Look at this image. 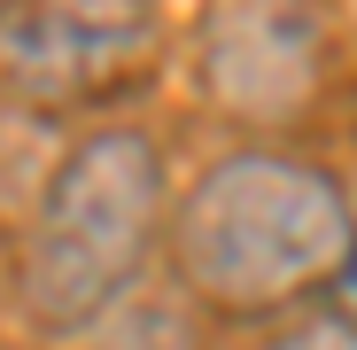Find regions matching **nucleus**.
Wrapping results in <instances>:
<instances>
[{
	"mask_svg": "<svg viewBox=\"0 0 357 350\" xmlns=\"http://www.w3.org/2000/svg\"><path fill=\"white\" fill-rule=\"evenodd\" d=\"M171 249L195 296L225 312H272V304L311 296L319 280L349 272L357 218L319 163L249 148L195 180V195L178 203Z\"/></svg>",
	"mask_w": 357,
	"mask_h": 350,
	"instance_id": "f257e3e1",
	"label": "nucleus"
},
{
	"mask_svg": "<svg viewBox=\"0 0 357 350\" xmlns=\"http://www.w3.org/2000/svg\"><path fill=\"white\" fill-rule=\"evenodd\" d=\"M163 218V156L140 133H86L31 210L24 304L39 327L78 335L125 304Z\"/></svg>",
	"mask_w": 357,
	"mask_h": 350,
	"instance_id": "f03ea898",
	"label": "nucleus"
},
{
	"mask_svg": "<svg viewBox=\"0 0 357 350\" xmlns=\"http://www.w3.org/2000/svg\"><path fill=\"white\" fill-rule=\"evenodd\" d=\"M155 39V0H8L0 71L31 101H93L140 71Z\"/></svg>",
	"mask_w": 357,
	"mask_h": 350,
	"instance_id": "7ed1b4c3",
	"label": "nucleus"
},
{
	"mask_svg": "<svg viewBox=\"0 0 357 350\" xmlns=\"http://www.w3.org/2000/svg\"><path fill=\"white\" fill-rule=\"evenodd\" d=\"M319 0H210L202 8V78L233 117H295L319 94Z\"/></svg>",
	"mask_w": 357,
	"mask_h": 350,
	"instance_id": "20e7f679",
	"label": "nucleus"
},
{
	"mask_svg": "<svg viewBox=\"0 0 357 350\" xmlns=\"http://www.w3.org/2000/svg\"><path fill=\"white\" fill-rule=\"evenodd\" d=\"M257 350H357V319L349 312H303V319L272 327Z\"/></svg>",
	"mask_w": 357,
	"mask_h": 350,
	"instance_id": "39448f33",
	"label": "nucleus"
},
{
	"mask_svg": "<svg viewBox=\"0 0 357 350\" xmlns=\"http://www.w3.org/2000/svg\"><path fill=\"white\" fill-rule=\"evenodd\" d=\"M101 350H187V335H178V319H171V312L132 304L125 319L109 327V342H101Z\"/></svg>",
	"mask_w": 357,
	"mask_h": 350,
	"instance_id": "423d86ee",
	"label": "nucleus"
}]
</instances>
